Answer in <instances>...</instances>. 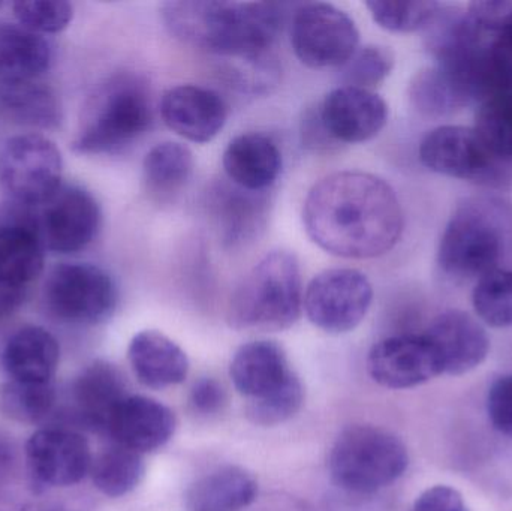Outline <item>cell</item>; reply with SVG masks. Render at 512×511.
<instances>
[{
  "instance_id": "7a4b0ae2",
  "label": "cell",
  "mask_w": 512,
  "mask_h": 511,
  "mask_svg": "<svg viewBox=\"0 0 512 511\" xmlns=\"http://www.w3.org/2000/svg\"><path fill=\"white\" fill-rule=\"evenodd\" d=\"M162 20L183 44L258 62L276 41L283 11L279 3L180 0L162 6Z\"/></svg>"
},
{
  "instance_id": "44dd1931",
  "label": "cell",
  "mask_w": 512,
  "mask_h": 511,
  "mask_svg": "<svg viewBox=\"0 0 512 511\" xmlns=\"http://www.w3.org/2000/svg\"><path fill=\"white\" fill-rule=\"evenodd\" d=\"M128 359L135 377L149 389L177 386L189 374L185 351L164 333L144 330L132 338Z\"/></svg>"
},
{
  "instance_id": "e575fe53",
  "label": "cell",
  "mask_w": 512,
  "mask_h": 511,
  "mask_svg": "<svg viewBox=\"0 0 512 511\" xmlns=\"http://www.w3.org/2000/svg\"><path fill=\"white\" fill-rule=\"evenodd\" d=\"M304 404V387L297 374L276 392L248 402L246 416L256 426L271 428L291 420Z\"/></svg>"
},
{
  "instance_id": "2e32d148",
  "label": "cell",
  "mask_w": 512,
  "mask_h": 511,
  "mask_svg": "<svg viewBox=\"0 0 512 511\" xmlns=\"http://www.w3.org/2000/svg\"><path fill=\"white\" fill-rule=\"evenodd\" d=\"M161 116L165 125L180 137L204 144L224 129L228 110L224 99L215 90L180 84L162 95Z\"/></svg>"
},
{
  "instance_id": "52a82bcc",
  "label": "cell",
  "mask_w": 512,
  "mask_h": 511,
  "mask_svg": "<svg viewBox=\"0 0 512 511\" xmlns=\"http://www.w3.org/2000/svg\"><path fill=\"white\" fill-rule=\"evenodd\" d=\"M63 159L39 134L15 135L0 147V185L23 206H42L62 188Z\"/></svg>"
},
{
  "instance_id": "d6a6232c",
  "label": "cell",
  "mask_w": 512,
  "mask_h": 511,
  "mask_svg": "<svg viewBox=\"0 0 512 511\" xmlns=\"http://www.w3.org/2000/svg\"><path fill=\"white\" fill-rule=\"evenodd\" d=\"M472 305L487 326L512 327V270L498 267L481 276L472 291Z\"/></svg>"
},
{
  "instance_id": "4316f807",
  "label": "cell",
  "mask_w": 512,
  "mask_h": 511,
  "mask_svg": "<svg viewBox=\"0 0 512 511\" xmlns=\"http://www.w3.org/2000/svg\"><path fill=\"white\" fill-rule=\"evenodd\" d=\"M50 63V44L41 35L0 23V81L38 80Z\"/></svg>"
},
{
  "instance_id": "4dcf8cb0",
  "label": "cell",
  "mask_w": 512,
  "mask_h": 511,
  "mask_svg": "<svg viewBox=\"0 0 512 511\" xmlns=\"http://www.w3.org/2000/svg\"><path fill=\"white\" fill-rule=\"evenodd\" d=\"M474 129L490 155L512 168V92L481 102Z\"/></svg>"
},
{
  "instance_id": "ab89813d",
  "label": "cell",
  "mask_w": 512,
  "mask_h": 511,
  "mask_svg": "<svg viewBox=\"0 0 512 511\" xmlns=\"http://www.w3.org/2000/svg\"><path fill=\"white\" fill-rule=\"evenodd\" d=\"M466 12L483 38H492L512 27V0L472 2Z\"/></svg>"
},
{
  "instance_id": "5b68a950",
  "label": "cell",
  "mask_w": 512,
  "mask_h": 511,
  "mask_svg": "<svg viewBox=\"0 0 512 511\" xmlns=\"http://www.w3.org/2000/svg\"><path fill=\"white\" fill-rule=\"evenodd\" d=\"M409 453L393 432L378 426L346 428L331 447L328 470L337 488L372 495L396 483L408 470Z\"/></svg>"
},
{
  "instance_id": "ba28073f",
  "label": "cell",
  "mask_w": 512,
  "mask_h": 511,
  "mask_svg": "<svg viewBox=\"0 0 512 511\" xmlns=\"http://www.w3.org/2000/svg\"><path fill=\"white\" fill-rule=\"evenodd\" d=\"M44 299L48 311L59 320L93 326L113 315L119 296L113 278L101 267L69 263L50 273Z\"/></svg>"
},
{
  "instance_id": "7402d4cb",
  "label": "cell",
  "mask_w": 512,
  "mask_h": 511,
  "mask_svg": "<svg viewBox=\"0 0 512 511\" xmlns=\"http://www.w3.org/2000/svg\"><path fill=\"white\" fill-rule=\"evenodd\" d=\"M44 252L35 219L21 218L0 225V285L30 291L44 269Z\"/></svg>"
},
{
  "instance_id": "d6986e66",
  "label": "cell",
  "mask_w": 512,
  "mask_h": 511,
  "mask_svg": "<svg viewBox=\"0 0 512 511\" xmlns=\"http://www.w3.org/2000/svg\"><path fill=\"white\" fill-rule=\"evenodd\" d=\"M294 374L285 350L267 339L242 345L230 366L234 387L248 402L259 401L276 392Z\"/></svg>"
},
{
  "instance_id": "8d00e7d4",
  "label": "cell",
  "mask_w": 512,
  "mask_h": 511,
  "mask_svg": "<svg viewBox=\"0 0 512 511\" xmlns=\"http://www.w3.org/2000/svg\"><path fill=\"white\" fill-rule=\"evenodd\" d=\"M12 8L20 26L36 35L62 32L74 17L71 3L63 0H21L15 2Z\"/></svg>"
},
{
  "instance_id": "30bf717a",
  "label": "cell",
  "mask_w": 512,
  "mask_h": 511,
  "mask_svg": "<svg viewBox=\"0 0 512 511\" xmlns=\"http://www.w3.org/2000/svg\"><path fill=\"white\" fill-rule=\"evenodd\" d=\"M373 302V287L360 270L330 269L307 285L303 309L313 326L342 335L360 326Z\"/></svg>"
},
{
  "instance_id": "f35d334b",
  "label": "cell",
  "mask_w": 512,
  "mask_h": 511,
  "mask_svg": "<svg viewBox=\"0 0 512 511\" xmlns=\"http://www.w3.org/2000/svg\"><path fill=\"white\" fill-rule=\"evenodd\" d=\"M483 72L489 98L499 93L512 92V27L492 38H486Z\"/></svg>"
},
{
  "instance_id": "b9f144b4",
  "label": "cell",
  "mask_w": 512,
  "mask_h": 511,
  "mask_svg": "<svg viewBox=\"0 0 512 511\" xmlns=\"http://www.w3.org/2000/svg\"><path fill=\"white\" fill-rule=\"evenodd\" d=\"M227 404V393L219 381L201 378L192 387L189 407L197 416L212 417L221 413Z\"/></svg>"
},
{
  "instance_id": "8992f818",
  "label": "cell",
  "mask_w": 512,
  "mask_h": 511,
  "mask_svg": "<svg viewBox=\"0 0 512 511\" xmlns=\"http://www.w3.org/2000/svg\"><path fill=\"white\" fill-rule=\"evenodd\" d=\"M504 252V234L493 216L478 206L460 207L448 222L438 263L454 279H480L498 269Z\"/></svg>"
},
{
  "instance_id": "8fae6325",
  "label": "cell",
  "mask_w": 512,
  "mask_h": 511,
  "mask_svg": "<svg viewBox=\"0 0 512 511\" xmlns=\"http://www.w3.org/2000/svg\"><path fill=\"white\" fill-rule=\"evenodd\" d=\"M418 156L433 173L481 185H499L510 173L490 155L475 129L466 126L433 129L421 141Z\"/></svg>"
},
{
  "instance_id": "1f68e13d",
  "label": "cell",
  "mask_w": 512,
  "mask_h": 511,
  "mask_svg": "<svg viewBox=\"0 0 512 511\" xmlns=\"http://www.w3.org/2000/svg\"><path fill=\"white\" fill-rule=\"evenodd\" d=\"M56 392L53 384L9 380L0 386V413L18 423L41 422L53 411Z\"/></svg>"
},
{
  "instance_id": "7bdbcfd3",
  "label": "cell",
  "mask_w": 512,
  "mask_h": 511,
  "mask_svg": "<svg viewBox=\"0 0 512 511\" xmlns=\"http://www.w3.org/2000/svg\"><path fill=\"white\" fill-rule=\"evenodd\" d=\"M409 511H471L457 489L447 485L426 489Z\"/></svg>"
},
{
  "instance_id": "ffe728a7",
  "label": "cell",
  "mask_w": 512,
  "mask_h": 511,
  "mask_svg": "<svg viewBox=\"0 0 512 511\" xmlns=\"http://www.w3.org/2000/svg\"><path fill=\"white\" fill-rule=\"evenodd\" d=\"M222 164L237 188L256 194L276 183L282 170V153L267 135L248 132L228 143Z\"/></svg>"
},
{
  "instance_id": "e0dca14e",
  "label": "cell",
  "mask_w": 512,
  "mask_h": 511,
  "mask_svg": "<svg viewBox=\"0 0 512 511\" xmlns=\"http://www.w3.org/2000/svg\"><path fill=\"white\" fill-rule=\"evenodd\" d=\"M176 428V416L167 405L147 396L128 395L111 414L107 432L117 446L143 455L162 449Z\"/></svg>"
},
{
  "instance_id": "cb8c5ba5",
  "label": "cell",
  "mask_w": 512,
  "mask_h": 511,
  "mask_svg": "<svg viewBox=\"0 0 512 511\" xmlns=\"http://www.w3.org/2000/svg\"><path fill=\"white\" fill-rule=\"evenodd\" d=\"M126 396L119 369L101 360L87 366L72 387L78 420L93 431H107L111 414Z\"/></svg>"
},
{
  "instance_id": "d4e9b609",
  "label": "cell",
  "mask_w": 512,
  "mask_h": 511,
  "mask_svg": "<svg viewBox=\"0 0 512 511\" xmlns=\"http://www.w3.org/2000/svg\"><path fill=\"white\" fill-rule=\"evenodd\" d=\"M0 117L30 128H56L62 107L56 93L38 80L0 81Z\"/></svg>"
},
{
  "instance_id": "484cf974",
  "label": "cell",
  "mask_w": 512,
  "mask_h": 511,
  "mask_svg": "<svg viewBox=\"0 0 512 511\" xmlns=\"http://www.w3.org/2000/svg\"><path fill=\"white\" fill-rule=\"evenodd\" d=\"M258 482L245 468L224 467L198 479L186 494L189 511H240L255 503Z\"/></svg>"
},
{
  "instance_id": "603a6c76",
  "label": "cell",
  "mask_w": 512,
  "mask_h": 511,
  "mask_svg": "<svg viewBox=\"0 0 512 511\" xmlns=\"http://www.w3.org/2000/svg\"><path fill=\"white\" fill-rule=\"evenodd\" d=\"M59 360V342L48 330L38 326H26L15 332L2 354L9 380L23 383H51Z\"/></svg>"
},
{
  "instance_id": "ac0fdd59",
  "label": "cell",
  "mask_w": 512,
  "mask_h": 511,
  "mask_svg": "<svg viewBox=\"0 0 512 511\" xmlns=\"http://www.w3.org/2000/svg\"><path fill=\"white\" fill-rule=\"evenodd\" d=\"M424 335L438 351L444 374L460 375L483 365L490 339L480 321L463 311H445L430 323Z\"/></svg>"
},
{
  "instance_id": "277c9868",
  "label": "cell",
  "mask_w": 512,
  "mask_h": 511,
  "mask_svg": "<svg viewBox=\"0 0 512 511\" xmlns=\"http://www.w3.org/2000/svg\"><path fill=\"white\" fill-rule=\"evenodd\" d=\"M152 123L146 83L134 74L114 75L87 101L74 150L84 155L122 152L146 134Z\"/></svg>"
},
{
  "instance_id": "83f0119b",
  "label": "cell",
  "mask_w": 512,
  "mask_h": 511,
  "mask_svg": "<svg viewBox=\"0 0 512 511\" xmlns=\"http://www.w3.org/2000/svg\"><path fill=\"white\" fill-rule=\"evenodd\" d=\"M409 98L415 110L426 117L453 116L472 102L462 83L438 65L415 75Z\"/></svg>"
},
{
  "instance_id": "f546056e",
  "label": "cell",
  "mask_w": 512,
  "mask_h": 511,
  "mask_svg": "<svg viewBox=\"0 0 512 511\" xmlns=\"http://www.w3.org/2000/svg\"><path fill=\"white\" fill-rule=\"evenodd\" d=\"M143 458L140 453L114 446L105 450L92 464L93 485L110 498L125 497L138 488L144 477Z\"/></svg>"
},
{
  "instance_id": "4fadbf2b",
  "label": "cell",
  "mask_w": 512,
  "mask_h": 511,
  "mask_svg": "<svg viewBox=\"0 0 512 511\" xmlns=\"http://www.w3.org/2000/svg\"><path fill=\"white\" fill-rule=\"evenodd\" d=\"M367 371L379 386L414 389L444 374L438 351L426 335L382 339L367 356Z\"/></svg>"
},
{
  "instance_id": "9c48e42d",
  "label": "cell",
  "mask_w": 512,
  "mask_h": 511,
  "mask_svg": "<svg viewBox=\"0 0 512 511\" xmlns=\"http://www.w3.org/2000/svg\"><path fill=\"white\" fill-rule=\"evenodd\" d=\"M358 42L354 20L331 3H306L292 18V48L309 68H340L351 59Z\"/></svg>"
},
{
  "instance_id": "5bb4252c",
  "label": "cell",
  "mask_w": 512,
  "mask_h": 511,
  "mask_svg": "<svg viewBox=\"0 0 512 511\" xmlns=\"http://www.w3.org/2000/svg\"><path fill=\"white\" fill-rule=\"evenodd\" d=\"M30 474L42 485L66 488L77 485L92 470L89 443L72 429H39L26 444Z\"/></svg>"
},
{
  "instance_id": "836d02e7",
  "label": "cell",
  "mask_w": 512,
  "mask_h": 511,
  "mask_svg": "<svg viewBox=\"0 0 512 511\" xmlns=\"http://www.w3.org/2000/svg\"><path fill=\"white\" fill-rule=\"evenodd\" d=\"M442 3L433 0H370L366 2L373 21L394 33L426 30L438 15Z\"/></svg>"
},
{
  "instance_id": "6da1fadb",
  "label": "cell",
  "mask_w": 512,
  "mask_h": 511,
  "mask_svg": "<svg viewBox=\"0 0 512 511\" xmlns=\"http://www.w3.org/2000/svg\"><path fill=\"white\" fill-rule=\"evenodd\" d=\"M307 236L349 260L390 252L402 237L403 212L390 183L364 171H339L312 186L303 207Z\"/></svg>"
},
{
  "instance_id": "3957f363",
  "label": "cell",
  "mask_w": 512,
  "mask_h": 511,
  "mask_svg": "<svg viewBox=\"0 0 512 511\" xmlns=\"http://www.w3.org/2000/svg\"><path fill=\"white\" fill-rule=\"evenodd\" d=\"M303 296L297 257L286 251L270 252L234 290L228 324L249 332H282L300 318Z\"/></svg>"
},
{
  "instance_id": "60d3db41",
  "label": "cell",
  "mask_w": 512,
  "mask_h": 511,
  "mask_svg": "<svg viewBox=\"0 0 512 511\" xmlns=\"http://www.w3.org/2000/svg\"><path fill=\"white\" fill-rule=\"evenodd\" d=\"M487 414L493 428L512 440V374L493 381L487 393Z\"/></svg>"
},
{
  "instance_id": "d590c367",
  "label": "cell",
  "mask_w": 512,
  "mask_h": 511,
  "mask_svg": "<svg viewBox=\"0 0 512 511\" xmlns=\"http://www.w3.org/2000/svg\"><path fill=\"white\" fill-rule=\"evenodd\" d=\"M394 68V54L382 45H364L358 47L351 59L340 66L345 86L372 90L381 84Z\"/></svg>"
},
{
  "instance_id": "74e56055",
  "label": "cell",
  "mask_w": 512,
  "mask_h": 511,
  "mask_svg": "<svg viewBox=\"0 0 512 511\" xmlns=\"http://www.w3.org/2000/svg\"><path fill=\"white\" fill-rule=\"evenodd\" d=\"M227 192L228 194H221V200L216 203L219 221L228 242H242L254 231L261 219L258 201L248 195V191L245 195L237 191Z\"/></svg>"
},
{
  "instance_id": "9a60e30c",
  "label": "cell",
  "mask_w": 512,
  "mask_h": 511,
  "mask_svg": "<svg viewBox=\"0 0 512 511\" xmlns=\"http://www.w3.org/2000/svg\"><path fill=\"white\" fill-rule=\"evenodd\" d=\"M318 114L331 140L364 143L375 138L387 125L388 105L373 90L342 86L325 96Z\"/></svg>"
},
{
  "instance_id": "7c38bea8",
  "label": "cell",
  "mask_w": 512,
  "mask_h": 511,
  "mask_svg": "<svg viewBox=\"0 0 512 511\" xmlns=\"http://www.w3.org/2000/svg\"><path fill=\"white\" fill-rule=\"evenodd\" d=\"M35 222L45 249L75 254L95 240L101 227V207L87 189L62 186L42 204Z\"/></svg>"
},
{
  "instance_id": "f1b7e54d",
  "label": "cell",
  "mask_w": 512,
  "mask_h": 511,
  "mask_svg": "<svg viewBox=\"0 0 512 511\" xmlns=\"http://www.w3.org/2000/svg\"><path fill=\"white\" fill-rule=\"evenodd\" d=\"M194 155L185 144L164 141L147 152L143 177L147 191L165 197L180 191L191 179Z\"/></svg>"
}]
</instances>
